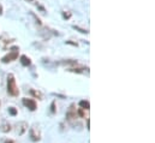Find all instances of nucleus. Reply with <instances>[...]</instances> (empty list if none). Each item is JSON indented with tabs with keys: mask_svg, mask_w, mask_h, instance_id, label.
I'll list each match as a JSON object with an SVG mask.
<instances>
[{
	"mask_svg": "<svg viewBox=\"0 0 155 143\" xmlns=\"http://www.w3.org/2000/svg\"><path fill=\"white\" fill-rule=\"evenodd\" d=\"M7 93L12 96H18L19 90L16 83V78L13 76V73H8L7 75Z\"/></svg>",
	"mask_w": 155,
	"mask_h": 143,
	"instance_id": "f257e3e1",
	"label": "nucleus"
},
{
	"mask_svg": "<svg viewBox=\"0 0 155 143\" xmlns=\"http://www.w3.org/2000/svg\"><path fill=\"white\" fill-rule=\"evenodd\" d=\"M18 55H19V47L13 46V47H11V52H10L8 54H6V55L1 59V62H2L4 64H7V63H11V62H15V60H17V59H18Z\"/></svg>",
	"mask_w": 155,
	"mask_h": 143,
	"instance_id": "f03ea898",
	"label": "nucleus"
},
{
	"mask_svg": "<svg viewBox=\"0 0 155 143\" xmlns=\"http://www.w3.org/2000/svg\"><path fill=\"white\" fill-rule=\"evenodd\" d=\"M29 135H30V140L33 142H39L41 140V132H40L39 126L36 124L33 125V128H30V134Z\"/></svg>",
	"mask_w": 155,
	"mask_h": 143,
	"instance_id": "7ed1b4c3",
	"label": "nucleus"
},
{
	"mask_svg": "<svg viewBox=\"0 0 155 143\" xmlns=\"http://www.w3.org/2000/svg\"><path fill=\"white\" fill-rule=\"evenodd\" d=\"M13 41H15V38H11L10 36H7L6 34H2V35L0 36V47H1L2 49H6L7 46H8L10 43H12Z\"/></svg>",
	"mask_w": 155,
	"mask_h": 143,
	"instance_id": "20e7f679",
	"label": "nucleus"
},
{
	"mask_svg": "<svg viewBox=\"0 0 155 143\" xmlns=\"http://www.w3.org/2000/svg\"><path fill=\"white\" fill-rule=\"evenodd\" d=\"M76 118H77V112H76L75 105L72 104V105L70 106V108H69V111L66 112V119H68L70 123H72V121L76 120Z\"/></svg>",
	"mask_w": 155,
	"mask_h": 143,
	"instance_id": "39448f33",
	"label": "nucleus"
},
{
	"mask_svg": "<svg viewBox=\"0 0 155 143\" xmlns=\"http://www.w3.org/2000/svg\"><path fill=\"white\" fill-rule=\"evenodd\" d=\"M23 105L29 108L30 111H36L38 108V104L34 99H23Z\"/></svg>",
	"mask_w": 155,
	"mask_h": 143,
	"instance_id": "423d86ee",
	"label": "nucleus"
},
{
	"mask_svg": "<svg viewBox=\"0 0 155 143\" xmlns=\"http://www.w3.org/2000/svg\"><path fill=\"white\" fill-rule=\"evenodd\" d=\"M27 130H28V123L27 121H19L17 124V134L18 135H21V136L24 135Z\"/></svg>",
	"mask_w": 155,
	"mask_h": 143,
	"instance_id": "0eeeda50",
	"label": "nucleus"
},
{
	"mask_svg": "<svg viewBox=\"0 0 155 143\" xmlns=\"http://www.w3.org/2000/svg\"><path fill=\"white\" fill-rule=\"evenodd\" d=\"M89 69L88 68H85V66H72V68H69L68 69V71L69 72H74V73H85V72H89L88 71Z\"/></svg>",
	"mask_w": 155,
	"mask_h": 143,
	"instance_id": "6e6552de",
	"label": "nucleus"
},
{
	"mask_svg": "<svg viewBox=\"0 0 155 143\" xmlns=\"http://www.w3.org/2000/svg\"><path fill=\"white\" fill-rule=\"evenodd\" d=\"M57 64H58V65H64V66H68V69H69V68H72V66H76V65H78L77 60H75V59L61 60V62H58Z\"/></svg>",
	"mask_w": 155,
	"mask_h": 143,
	"instance_id": "1a4fd4ad",
	"label": "nucleus"
},
{
	"mask_svg": "<svg viewBox=\"0 0 155 143\" xmlns=\"http://www.w3.org/2000/svg\"><path fill=\"white\" fill-rule=\"evenodd\" d=\"M21 64L23 65V66H25V68H28V66H30L31 65V60H30V58L28 57V55H21Z\"/></svg>",
	"mask_w": 155,
	"mask_h": 143,
	"instance_id": "9d476101",
	"label": "nucleus"
},
{
	"mask_svg": "<svg viewBox=\"0 0 155 143\" xmlns=\"http://www.w3.org/2000/svg\"><path fill=\"white\" fill-rule=\"evenodd\" d=\"M0 130L2 131V132H10L11 131V125H10V123H7V121H4L2 124H1V128H0Z\"/></svg>",
	"mask_w": 155,
	"mask_h": 143,
	"instance_id": "9b49d317",
	"label": "nucleus"
},
{
	"mask_svg": "<svg viewBox=\"0 0 155 143\" xmlns=\"http://www.w3.org/2000/svg\"><path fill=\"white\" fill-rule=\"evenodd\" d=\"M30 94H31L34 98L40 99V100H42V98H43L42 93H41V91H39V90H35V89H30Z\"/></svg>",
	"mask_w": 155,
	"mask_h": 143,
	"instance_id": "f8f14e48",
	"label": "nucleus"
},
{
	"mask_svg": "<svg viewBox=\"0 0 155 143\" xmlns=\"http://www.w3.org/2000/svg\"><path fill=\"white\" fill-rule=\"evenodd\" d=\"M79 106H81V108L82 109H89L90 108V104H89V101H85V100H82L81 102H79Z\"/></svg>",
	"mask_w": 155,
	"mask_h": 143,
	"instance_id": "ddd939ff",
	"label": "nucleus"
},
{
	"mask_svg": "<svg viewBox=\"0 0 155 143\" xmlns=\"http://www.w3.org/2000/svg\"><path fill=\"white\" fill-rule=\"evenodd\" d=\"M30 16H31V17H33V18L35 19V22H36V24H39V25H41V24H42V22H41V19H40L39 17H38V16H36V15H35L34 12H30Z\"/></svg>",
	"mask_w": 155,
	"mask_h": 143,
	"instance_id": "4468645a",
	"label": "nucleus"
},
{
	"mask_svg": "<svg viewBox=\"0 0 155 143\" xmlns=\"http://www.w3.org/2000/svg\"><path fill=\"white\" fill-rule=\"evenodd\" d=\"M71 16H72V13H71L70 11H64V12H63V17H64V19H70Z\"/></svg>",
	"mask_w": 155,
	"mask_h": 143,
	"instance_id": "2eb2a0df",
	"label": "nucleus"
},
{
	"mask_svg": "<svg viewBox=\"0 0 155 143\" xmlns=\"http://www.w3.org/2000/svg\"><path fill=\"white\" fill-rule=\"evenodd\" d=\"M72 28H74L75 30H78V32H79V33H82V34H88V30L82 29V28H79L78 25H72Z\"/></svg>",
	"mask_w": 155,
	"mask_h": 143,
	"instance_id": "dca6fc26",
	"label": "nucleus"
},
{
	"mask_svg": "<svg viewBox=\"0 0 155 143\" xmlns=\"http://www.w3.org/2000/svg\"><path fill=\"white\" fill-rule=\"evenodd\" d=\"M77 114L81 117V118H85V112H84V109H82V108H79V109H78Z\"/></svg>",
	"mask_w": 155,
	"mask_h": 143,
	"instance_id": "f3484780",
	"label": "nucleus"
},
{
	"mask_svg": "<svg viewBox=\"0 0 155 143\" xmlns=\"http://www.w3.org/2000/svg\"><path fill=\"white\" fill-rule=\"evenodd\" d=\"M8 113H10L11 115H16V114H17V109L15 107H10L8 108Z\"/></svg>",
	"mask_w": 155,
	"mask_h": 143,
	"instance_id": "a211bd4d",
	"label": "nucleus"
},
{
	"mask_svg": "<svg viewBox=\"0 0 155 143\" xmlns=\"http://www.w3.org/2000/svg\"><path fill=\"white\" fill-rule=\"evenodd\" d=\"M51 112H52L53 114L57 112V108H55V101H53V102L51 104Z\"/></svg>",
	"mask_w": 155,
	"mask_h": 143,
	"instance_id": "6ab92c4d",
	"label": "nucleus"
},
{
	"mask_svg": "<svg viewBox=\"0 0 155 143\" xmlns=\"http://www.w3.org/2000/svg\"><path fill=\"white\" fill-rule=\"evenodd\" d=\"M65 43H66V45H71V46H75V47H77V46H78L77 42H74V41H66Z\"/></svg>",
	"mask_w": 155,
	"mask_h": 143,
	"instance_id": "aec40b11",
	"label": "nucleus"
},
{
	"mask_svg": "<svg viewBox=\"0 0 155 143\" xmlns=\"http://www.w3.org/2000/svg\"><path fill=\"white\" fill-rule=\"evenodd\" d=\"M87 129H88V130L90 129V120H89V119H87Z\"/></svg>",
	"mask_w": 155,
	"mask_h": 143,
	"instance_id": "412c9836",
	"label": "nucleus"
},
{
	"mask_svg": "<svg viewBox=\"0 0 155 143\" xmlns=\"http://www.w3.org/2000/svg\"><path fill=\"white\" fill-rule=\"evenodd\" d=\"M27 1H28V2H33L34 5H36V4L39 2V1H36V0H27Z\"/></svg>",
	"mask_w": 155,
	"mask_h": 143,
	"instance_id": "4be33fe9",
	"label": "nucleus"
},
{
	"mask_svg": "<svg viewBox=\"0 0 155 143\" xmlns=\"http://www.w3.org/2000/svg\"><path fill=\"white\" fill-rule=\"evenodd\" d=\"M2 143H15V141H12V140H5Z\"/></svg>",
	"mask_w": 155,
	"mask_h": 143,
	"instance_id": "5701e85b",
	"label": "nucleus"
},
{
	"mask_svg": "<svg viewBox=\"0 0 155 143\" xmlns=\"http://www.w3.org/2000/svg\"><path fill=\"white\" fill-rule=\"evenodd\" d=\"M0 15H2V6L0 5Z\"/></svg>",
	"mask_w": 155,
	"mask_h": 143,
	"instance_id": "b1692460",
	"label": "nucleus"
}]
</instances>
